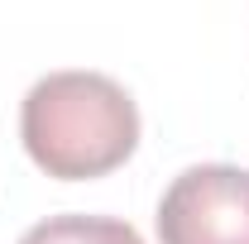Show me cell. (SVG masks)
Listing matches in <instances>:
<instances>
[{
  "mask_svg": "<svg viewBox=\"0 0 249 244\" xmlns=\"http://www.w3.org/2000/svg\"><path fill=\"white\" fill-rule=\"evenodd\" d=\"M29 158L62 182L115 173L139 144V110L120 82L101 72H48L19 110Z\"/></svg>",
  "mask_w": 249,
  "mask_h": 244,
  "instance_id": "6da1fadb",
  "label": "cell"
},
{
  "mask_svg": "<svg viewBox=\"0 0 249 244\" xmlns=\"http://www.w3.org/2000/svg\"><path fill=\"white\" fill-rule=\"evenodd\" d=\"M163 244H249V173L201 163L173 177L158 201Z\"/></svg>",
  "mask_w": 249,
  "mask_h": 244,
  "instance_id": "7a4b0ae2",
  "label": "cell"
},
{
  "mask_svg": "<svg viewBox=\"0 0 249 244\" xmlns=\"http://www.w3.org/2000/svg\"><path fill=\"white\" fill-rule=\"evenodd\" d=\"M19 244H144L134 225L115 215H48L34 230H24Z\"/></svg>",
  "mask_w": 249,
  "mask_h": 244,
  "instance_id": "3957f363",
  "label": "cell"
}]
</instances>
